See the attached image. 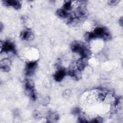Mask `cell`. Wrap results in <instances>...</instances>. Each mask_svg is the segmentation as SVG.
I'll list each match as a JSON object with an SVG mask.
<instances>
[{"label":"cell","instance_id":"obj_1","mask_svg":"<svg viewBox=\"0 0 123 123\" xmlns=\"http://www.w3.org/2000/svg\"><path fill=\"white\" fill-rule=\"evenodd\" d=\"M4 3L7 6H12L15 9H19L21 6L20 2L17 0H4Z\"/></svg>","mask_w":123,"mask_h":123},{"label":"cell","instance_id":"obj_2","mask_svg":"<svg viewBox=\"0 0 123 123\" xmlns=\"http://www.w3.org/2000/svg\"><path fill=\"white\" fill-rule=\"evenodd\" d=\"M65 74V72L63 70H59L54 75V78L57 81H61Z\"/></svg>","mask_w":123,"mask_h":123},{"label":"cell","instance_id":"obj_3","mask_svg":"<svg viewBox=\"0 0 123 123\" xmlns=\"http://www.w3.org/2000/svg\"><path fill=\"white\" fill-rule=\"evenodd\" d=\"M32 36V34L30 30H24L21 34V37L22 38L25 40L30 39L31 37Z\"/></svg>","mask_w":123,"mask_h":123},{"label":"cell","instance_id":"obj_4","mask_svg":"<svg viewBox=\"0 0 123 123\" xmlns=\"http://www.w3.org/2000/svg\"><path fill=\"white\" fill-rule=\"evenodd\" d=\"M102 119L100 117H97L96 118L95 120H94V122H96V123H100L102 122Z\"/></svg>","mask_w":123,"mask_h":123}]
</instances>
